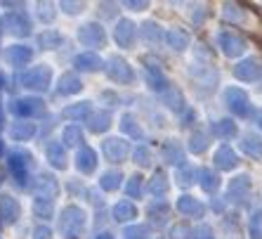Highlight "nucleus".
Returning <instances> with one entry per match:
<instances>
[{"label": "nucleus", "instance_id": "nucleus-2", "mask_svg": "<svg viewBox=\"0 0 262 239\" xmlns=\"http://www.w3.org/2000/svg\"><path fill=\"white\" fill-rule=\"evenodd\" d=\"M7 57H10V59H14V62H21V59H26V57H29V50H21V48L10 50V52H7Z\"/></svg>", "mask_w": 262, "mask_h": 239}, {"label": "nucleus", "instance_id": "nucleus-1", "mask_svg": "<svg viewBox=\"0 0 262 239\" xmlns=\"http://www.w3.org/2000/svg\"><path fill=\"white\" fill-rule=\"evenodd\" d=\"M0 209H3L7 221H14V218H17V204H14L10 196H3V199H0Z\"/></svg>", "mask_w": 262, "mask_h": 239}]
</instances>
